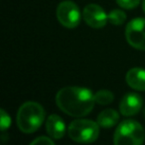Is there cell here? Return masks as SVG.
<instances>
[{"label":"cell","mask_w":145,"mask_h":145,"mask_svg":"<svg viewBox=\"0 0 145 145\" xmlns=\"http://www.w3.org/2000/svg\"><path fill=\"white\" fill-rule=\"evenodd\" d=\"M143 115H144V116H145V109H144V111H143Z\"/></svg>","instance_id":"cell-18"},{"label":"cell","mask_w":145,"mask_h":145,"mask_svg":"<svg viewBox=\"0 0 145 145\" xmlns=\"http://www.w3.org/2000/svg\"><path fill=\"white\" fill-rule=\"evenodd\" d=\"M114 145H142L144 130L138 121L127 120L117 126L113 136Z\"/></svg>","instance_id":"cell-3"},{"label":"cell","mask_w":145,"mask_h":145,"mask_svg":"<svg viewBox=\"0 0 145 145\" xmlns=\"http://www.w3.org/2000/svg\"><path fill=\"white\" fill-rule=\"evenodd\" d=\"M95 103V95L91 90L83 87H65L56 95L59 109L73 118H81L89 114Z\"/></svg>","instance_id":"cell-1"},{"label":"cell","mask_w":145,"mask_h":145,"mask_svg":"<svg viewBox=\"0 0 145 145\" xmlns=\"http://www.w3.org/2000/svg\"><path fill=\"white\" fill-rule=\"evenodd\" d=\"M46 130L50 137L61 139L66 132L65 121L58 115H51L46 121Z\"/></svg>","instance_id":"cell-9"},{"label":"cell","mask_w":145,"mask_h":145,"mask_svg":"<svg viewBox=\"0 0 145 145\" xmlns=\"http://www.w3.org/2000/svg\"><path fill=\"white\" fill-rule=\"evenodd\" d=\"M140 0H116V3L124 9H133L137 7Z\"/></svg>","instance_id":"cell-15"},{"label":"cell","mask_w":145,"mask_h":145,"mask_svg":"<svg viewBox=\"0 0 145 145\" xmlns=\"http://www.w3.org/2000/svg\"><path fill=\"white\" fill-rule=\"evenodd\" d=\"M143 100L141 96L136 93H128L123 96L119 103L120 114L124 116H135L141 110Z\"/></svg>","instance_id":"cell-8"},{"label":"cell","mask_w":145,"mask_h":145,"mask_svg":"<svg viewBox=\"0 0 145 145\" xmlns=\"http://www.w3.org/2000/svg\"><path fill=\"white\" fill-rule=\"evenodd\" d=\"M45 120V110L39 103L26 102L17 113V125L24 133H33L40 128Z\"/></svg>","instance_id":"cell-2"},{"label":"cell","mask_w":145,"mask_h":145,"mask_svg":"<svg viewBox=\"0 0 145 145\" xmlns=\"http://www.w3.org/2000/svg\"><path fill=\"white\" fill-rule=\"evenodd\" d=\"M10 125H11V118L3 109H1V123H0L1 131L4 132L7 128L10 127Z\"/></svg>","instance_id":"cell-14"},{"label":"cell","mask_w":145,"mask_h":145,"mask_svg":"<svg viewBox=\"0 0 145 145\" xmlns=\"http://www.w3.org/2000/svg\"><path fill=\"white\" fill-rule=\"evenodd\" d=\"M30 145H55V143L52 139H50L47 136H40L36 138L34 141H32Z\"/></svg>","instance_id":"cell-16"},{"label":"cell","mask_w":145,"mask_h":145,"mask_svg":"<svg viewBox=\"0 0 145 145\" xmlns=\"http://www.w3.org/2000/svg\"><path fill=\"white\" fill-rule=\"evenodd\" d=\"M128 86L137 91H145V69L135 67L131 68L125 76Z\"/></svg>","instance_id":"cell-10"},{"label":"cell","mask_w":145,"mask_h":145,"mask_svg":"<svg viewBox=\"0 0 145 145\" xmlns=\"http://www.w3.org/2000/svg\"><path fill=\"white\" fill-rule=\"evenodd\" d=\"M125 38L132 48L145 50V19L136 18L131 20L126 26Z\"/></svg>","instance_id":"cell-6"},{"label":"cell","mask_w":145,"mask_h":145,"mask_svg":"<svg viewBox=\"0 0 145 145\" xmlns=\"http://www.w3.org/2000/svg\"><path fill=\"white\" fill-rule=\"evenodd\" d=\"M119 120V115L113 109H107L97 116V123L99 126L109 128L114 126Z\"/></svg>","instance_id":"cell-11"},{"label":"cell","mask_w":145,"mask_h":145,"mask_svg":"<svg viewBox=\"0 0 145 145\" xmlns=\"http://www.w3.org/2000/svg\"><path fill=\"white\" fill-rule=\"evenodd\" d=\"M57 18L64 27L72 29L77 27L81 22V12L77 4L67 0L59 4L57 8Z\"/></svg>","instance_id":"cell-5"},{"label":"cell","mask_w":145,"mask_h":145,"mask_svg":"<svg viewBox=\"0 0 145 145\" xmlns=\"http://www.w3.org/2000/svg\"><path fill=\"white\" fill-rule=\"evenodd\" d=\"M142 9H143V11H144V13H145V0L142 1Z\"/></svg>","instance_id":"cell-17"},{"label":"cell","mask_w":145,"mask_h":145,"mask_svg":"<svg viewBox=\"0 0 145 145\" xmlns=\"http://www.w3.org/2000/svg\"><path fill=\"white\" fill-rule=\"evenodd\" d=\"M69 136L79 143H93L99 135V125L89 120H75L68 128Z\"/></svg>","instance_id":"cell-4"},{"label":"cell","mask_w":145,"mask_h":145,"mask_svg":"<svg viewBox=\"0 0 145 145\" xmlns=\"http://www.w3.org/2000/svg\"><path fill=\"white\" fill-rule=\"evenodd\" d=\"M113 94L109 90H99L95 95V103L99 104V105H109L113 102Z\"/></svg>","instance_id":"cell-12"},{"label":"cell","mask_w":145,"mask_h":145,"mask_svg":"<svg viewBox=\"0 0 145 145\" xmlns=\"http://www.w3.org/2000/svg\"><path fill=\"white\" fill-rule=\"evenodd\" d=\"M109 21L114 26H120L125 22L126 15L122 10L114 9L109 12Z\"/></svg>","instance_id":"cell-13"},{"label":"cell","mask_w":145,"mask_h":145,"mask_svg":"<svg viewBox=\"0 0 145 145\" xmlns=\"http://www.w3.org/2000/svg\"><path fill=\"white\" fill-rule=\"evenodd\" d=\"M83 17L85 22L91 28L99 29L107 25L109 16L101 6L97 4H89L83 11Z\"/></svg>","instance_id":"cell-7"}]
</instances>
